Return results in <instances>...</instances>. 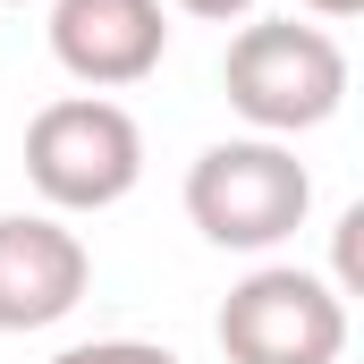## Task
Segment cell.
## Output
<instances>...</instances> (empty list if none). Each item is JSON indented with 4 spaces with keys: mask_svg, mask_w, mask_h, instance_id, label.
Instances as JSON below:
<instances>
[{
    "mask_svg": "<svg viewBox=\"0 0 364 364\" xmlns=\"http://www.w3.org/2000/svg\"><path fill=\"white\" fill-rule=\"evenodd\" d=\"M186 17H203V26H229V17H255V0H178Z\"/></svg>",
    "mask_w": 364,
    "mask_h": 364,
    "instance_id": "8",
    "label": "cell"
},
{
    "mask_svg": "<svg viewBox=\"0 0 364 364\" xmlns=\"http://www.w3.org/2000/svg\"><path fill=\"white\" fill-rule=\"evenodd\" d=\"M93 255L60 212H0V331H51L85 305Z\"/></svg>",
    "mask_w": 364,
    "mask_h": 364,
    "instance_id": "5",
    "label": "cell"
},
{
    "mask_svg": "<svg viewBox=\"0 0 364 364\" xmlns=\"http://www.w3.org/2000/svg\"><path fill=\"white\" fill-rule=\"evenodd\" d=\"M51 364H186V356L161 339H85V348H60Z\"/></svg>",
    "mask_w": 364,
    "mask_h": 364,
    "instance_id": "7",
    "label": "cell"
},
{
    "mask_svg": "<svg viewBox=\"0 0 364 364\" xmlns=\"http://www.w3.org/2000/svg\"><path fill=\"white\" fill-rule=\"evenodd\" d=\"M0 9H17V0H0Z\"/></svg>",
    "mask_w": 364,
    "mask_h": 364,
    "instance_id": "10",
    "label": "cell"
},
{
    "mask_svg": "<svg viewBox=\"0 0 364 364\" xmlns=\"http://www.w3.org/2000/svg\"><path fill=\"white\" fill-rule=\"evenodd\" d=\"M296 9H305V17H322V26H339V17H356L364 0H296Z\"/></svg>",
    "mask_w": 364,
    "mask_h": 364,
    "instance_id": "9",
    "label": "cell"
},
{
    "mask_svg": "<svg viewBox=\"0 0 364 364\" xmlns=\"http://www.w3.org/2000/svg\"><path fill=\"white\" fill-rule=\"evenodd\" d=\"M212 339L229 364H339L348 356V296L322 272L263 263L220 296Z\"/></svg>",
    "mask_w": 364,
    "mask_h": 364,
    "instance_id": "4",
    "label": "cell"
},
{
    "mask_svg": "<svg viewBox=\"0 0 364 364\" xmlns=\"http://www.w3.org/2000/svg\"><path fill=\"white\" fill-rule=\"evenodd\" d=\"M26 178L51 212H110L144 178V127L110 93H60L26 119Z\"/></svg>",
    "mask_w": 364,
    "mask_h": 364,
    "instance_id": "3",
    "label": "cell"
},
{
    "mask_svg": "<svg viewBox=\"0 0 364 364\" xmlns=\"http://www.w3.org/2000/svg\"><path fill=\"white\" fill-rule=\"evenodd\" d=\"M220 93L255 136H305L322 119H339L348 102V51L331 26H296V17H255L229 34L220 51Z\"/></svg>",
    "mask_w": 364,
    "mask_h": 364,
    "instance_id": "1",
    "label": "cell"
},
{
    "mask_svg": "<svg viewBox=\"0 0 364 364\" xmlns=\"http://www.w3.org/2000/svg\"><path fill=\"white\" fill-rule=\"evenodd\" d=\"M314 212V170L279 136H229L186 161V220L220 255H272Z\"/></svg>",
    "mask_w": 364,
    "mask_h": 364,
    "instance_id": "2",
    "label": "cell"
},
{
    "mask_svg": "<svg viewBox=\"0 0 364 364\" xmlns=\"http://www.w3.org/2000/svg\"><path fill=\"white\" fill-rule=\"evenodd\" d=\"M170 51V9L161 0H51V60L85 93L144 85Z\"/></svg>",
    "mask_w": 364,
    "mask_h": 364,
    "instance_id": "6",
    "label": "cell"
}]
</instances>
